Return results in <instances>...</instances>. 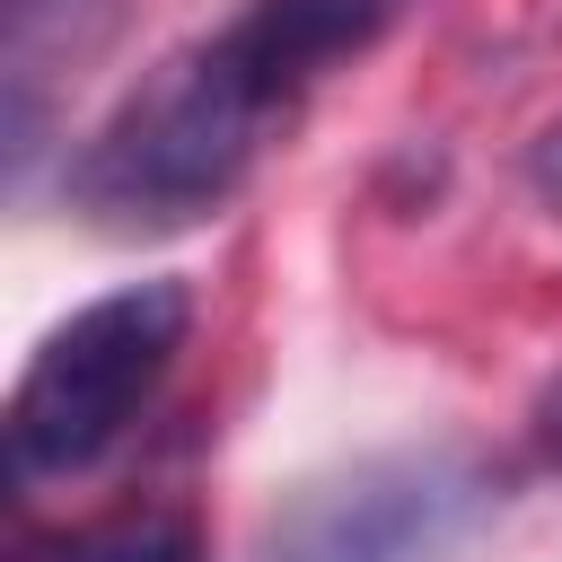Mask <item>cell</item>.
<instances>
[{"label": "cell", "mask_w": 562, "mask_h": 562, "mask_svg": "<svg viewBox=\"0 0 562 562\" xmlns=\"http://www.w3.org/2000/svg\"><path fill=\"white\" fill-rule=\"evenodd\" d=\"M299 97L272 79V61L228 26L158 53L114 114L61 158V193L105 237H167L211 220L263 158V132Z\"/></svg>", "instance_id": "6da1fadb"}, {"label": "cell", "mask_w": 562, "mask_h": 562, "mask_svg": "<svg viewBox=\"0 0 562 562\" xmlns=\"http://www.w3.org/2000/svg\"><path fill=\"white\" fill-rule=\"evenodd\" d=\"M193 334V290L184 281H123L105 299H88L79 316H61L18 395H9V483H61V474H88L97 457L123 448V430L140 422V404L167 386L176 351Z\"/></svg>", "instance_id": "7a4b0ae2"}, {"label": "cell", "mask_w": 562, "mask_h": 562, "mask_svg": "<svg viewBox=\"0 0 562 562\" xmlns=\"http://www.w3.org/2000/svg\"><path fill=\"white\" fill-rule=\"evenodd\" d=\"M501 509V474L457 448H386L334 474H307L255 536L246 562H448Z\"/></svg>", "instance_id": "3957f363"}, {"label": "cell", "mask_w": 562, "mask_h": 562, "mask_svg": "<svg viewBox=\"0 0 562 562\" xmlns=\"http://www.w3.org/2000/svg\"><path fill=\"white\" fill-rule=\"evenodd\" d=\"M123 35V0H0V140L9 176L26 184L70 88Z\"/></svg>", "instance_id": "277c9868"}, {"label": "cell", "mask_w": 562, "mask_h": 562, "mask_svg": "<svg viewBox=\"0 0 562 562\" xmlns=\"http://www.w3.org/2000/svg\"><path fill=\"white\" fill-rule=\"evenodd\" d=\"M413 0H246L237 9V35L272 61V79L290 97H307L334 61L369 53L386 26H404Z\"/></svg>", "instance_id": "5b68a950"}, {"label": "cell", "mask_w": 562, "mask_h": 562, "mask_svg": "<svg viewBox=\"0 0 562 562\" xmlns=\"http://www.w3.org/2000/svg\"><path fill=\"white\" fill-rule=\"evenodd\" d=\"M18 562H193V527L176 509H123V518H97L79 536L26 544Z\"/></svg>", "instance_id": "8992f818"}, {"label": "cell", "mask_w": 562, "mask_h": 562, "mask_svg": "<svg viewBox=\"0 0 562 562\" xmlns=\"http://www.w3.org/2000/svg\"><path fill=\"white\" fill-rule=\"evenodd\" d=\"M527 184H536V202H544V211H562V123L527 149Z\"/></svg>", "instance_id": "52a82bcc"}]
</instances>
